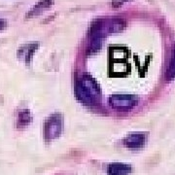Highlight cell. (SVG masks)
Returning a JSON list of instances; mask_svg holds the SVG:
<instances>
[{
  "mask_svg": "<svg viewBox=\"0 0 175 175\" xmlns=\"http://www.w3.org/2000/svg\"><path fill=\"white\" fill-rule=\"evenodd\" d=\"M76 94L80 101L92 105L97 101L99 97V88L92 77L88 75L79 79L76 84Z\"/></svg>",
  "mask_w": 175,
  "mask_h": 175,
  "instance_id": "6da1fadb",
  "label": "cell"
},
{
  "mask_svg": "<svg viewBox=\"0 0 175 175\" xmlns=\"http://www.w3.org/2000/svg\"><path fill=\"white\" fill-rule=\"evenodd\" d=\"M63 129V117L60 113H54L45 122V138L50 141L57 138Z\"/></svg>",
  "mask_w": 175,
  "mask_h": 175,
  "instance_id": "7a4b0ae2",
  "label": "cell"
},
{
  "mask_svg": "<svg viewBox=\"0 0 175 175\" xmlns=\"http://www.w3.org/2000/svg\"><path fill=\"white\" fill-rule=\"evenodd\" d=\"M109 103L117 110H129L137 104V98L129 94H116L109 98Z\"/></svg>",
  "mask_w": 175,
  "mask_h": 175,
  "instance_id": "3957f363",
  "label": "cell"
},
{
  "mask_svg": "<svg viewBox=\"0 0 175 175\" xmlns=\"http://www.w3.org/2000/svg\"><path fill=\"white\" fill-rule=\"evenodd\" d=\"M146 139L147 134L144 132H131L123 139V144L128 149L138 150L144 147Z\"/></svg>",
  "mask_w": 175,
  "mask_h": 175,
  "instance_id": "277c9868",
  "label": "cell"
},
{
  "mask_svg": "<svg viewBox=\"0 0 175 175\" xmlns=\"http://www.w3.org/2000/svg\"><path fill=\"white\" fill-rule=\"evenodd\" d=\"M131 172V166L126 163L114 162L107 167L108 175H129Z\"/></svg>",
  "mask_w": 175,
  "mask_h": 175,
  "instance_id": "5b68a950",
  "label": "cell"
},
{
  "mask_svg": "<svg viewBox=\"0 0 175 175\" xmlns=\"http://www.w3.org/2000/svg\"><path fill=\"white\" fill-rule=\"evenodd\" d=\"M37 48H38V44L24 45L23 47L20 48V50L18 52L19 57L20 60H23L26 64H28V63H30L31 60H32V56Z\"/></svg>",
  "mask_w": 175,
  "mask_h": 175,
  "instance_id": "8992f818",
  "label": "cell"
},
{
  "mask_svg": "<svg viewBox=\"0 0 175 175\" xmlns=\"http://www.w3.org/2000/svg\"><path fill=\"white\" fill-rule=\"evenodd\" d=\"M52 5H53V0H40L36 5H34L33 8H31L29 10L28 14H26V17L30 18V17H34V16L39 15L42 12H44L45 10H47L48 8H50Z\"/></svg>",
  "mask_w": 175,
  "mask_h": 175,
  "instance_id": "52a82bcc",
  "label": "cell"
},
{
  "mask_svg": "<svg viewBox=\"0 0 175 175\" xmlns=\"http://www.w3.org/2000/svg\"><path fill=\"white\" fill-rule=\"evenodd\" d=\"M31 115L28 110H20L18 119H17V126L18 128H25L26 126H28L31 122Z\"/></svg>",
  "mask_w": 175,
  "mask_h": 175,
  "instance_id": "ba28073f",
  "label": "cell"
},
{
  "mask_svg": "<svg viewBox=\"0 0 175 175\" xmlns=\"http://www.w3.org/2000/svg\"><path fill=\"white\" fill-rule=\"evenodd\" d=\"M166 74H167V78L168 79H171L173 77H175V50L173 52V55H172V57L170 60V62H169V66L167 68Z\"/></svg>",
  "mask_w": 175,
  "mask_h": 175,
  "instance_id": "9c48e42d",
  "label": "cell"
},
{
  "mask_svg": "<svg viewBox=\"0 0 175 175\" xmlns=\"http://www.w3.org/2000/svg\"><path fill=\"white\" fill-rule=\"evenodd\" d=\"M129 1V0H113L112 1V6L114 8H118L120 6H122V5H124L126 2Z\"/></svg>",
  "mask_w": 175,
  "mask_h": 175,
  "instance_id": "30bf717a",
  "label": "cell"
},
{
  "mask_svg": "<svg viewBox=\"0 0 175 175\" xmlns=\"http://www.w3.org/2000/svg\"><path fill=\"white\" fill-rule=\"evenodd\" d=\"M5 26H6V22H5L4 20H1L0 19V30H2Z\"/></svg>",
  "mask_w": 175,
  "mask_h": 175,
  "instance_id": "8fae6325",
  "label": "cell"
}]
</instances>
